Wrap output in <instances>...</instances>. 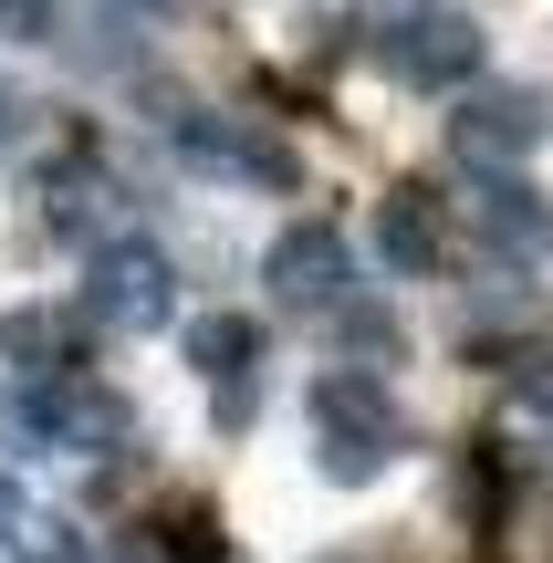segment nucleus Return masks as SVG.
Listing matches in <instances>:
<instances>
[{"label": "nucleus", "instance_id": "obj_13", "mask_svg": "<svg viewBox=\"0 0 553 563\" xmlns=\"http://www.w3.org/2000/svg\"><path fill=\"white\" fill-rule=\"evenodd\" d=\"M21 522H32V501H21V481L0 470V553H11V532H21Z\"/></svg>", "mask_w": 553, "mask_h": 563}, {"label": "nucleus", "instance_id": "obj_10", "mask_svg": "<svg viewBox=\"0 0 553 563\" xmlns=\"http://www.w3.org/2000/svg\"><path fill=\"white\" fill-rule=\"evenodd\" d=\"M471 220H480V241H501V251H543L553 241V209H543V188L522 178H480V199H471Z\"/></svg>", "mask_w": 553, "mask_h": 563}, {"label": "nucleus", "instance_id": "obj_17", "mask_svg": "<svg viewBox=\"0 0 553 563\" xmlns=\"http://www.w3.org/2000/svg\"><path fill=\"white\" fill-rule=\"evenodd\" d=\"M125 563H157V553H125Z\"/></svg>", "mask_w": 553, "mask_h": 563}, {"label": "nucleus", "instance_id": "obj_15", "mask_svg": "<svg viewBox=\"0 0 553 563\" xmlns=\"http://www.w3.org/2000/svg\"><path fill=\"white\" fill-rule=\"evenodd\" d=\"M125 11H188V0H125Z\"/></svg>", "mask_w": 553, "mask_h": 563}, {"label": "nucleus", "instance_id": "obj_7", "mask_svg": "<svg viewBox=\"0 0 553 563\" xmlns=\"http://www.w3.org/2000/svg\"><path fill=\"white\" fill-rule=\"evenodd\" d=\"M387 74L408 84V95H471L480 84V21L460 11H408L387 32Z\"/></svg>", "mask_w": 553, "mask_h": 563}, {"label": "nucleus", "instance_id": "obj_8", "mask_svg": "<svg viewBox=\"0 0 553 563\" xmlns=\"http://www.w3.org/2000/svg\"><path fill=\"white\" fill-rule=\"evenodd\" d=\"M188 365L209 376L220 428H251V397H262V323L251 313H199L188 323Z\"/></svg>", "mask_w": 553, "mask_h": 563}, {"label": "nucleus", "instance_id": "obj_14", "mask_svg": "<svg viewBox=\"0 0 553 563\" xmlns=\"http://www.w3.org/2000/svg\"><path fill=\"white\" fill-rule=\"evenodd\" d=\"M366 11H387V21H408V11H439V0H366Z\"/></svg>", "mask_w": 553, "mask_h": 563}, {"label": "nucleus", "instance_id": "obj_4", "mask_svg": "<svg viewBox=\"0 0 553 563\" xmlns=\"http://www.w3.org/2000/svg\"><path fill=\"white\" fill-rule=\"evenodd\" d=\"M543 136H553V104L533 84H471L460 115H450V157L471 167V178H512Z\"/></svg>", "mask_w": 553, "mask_h": 563}, {"label": "nucleus", "instance_id": "obj_6", "mask_svg": "<svg viewBox=\"0 0 553 563\" xmlns=\"http://www.w3.org/2000/svg\"><path fill=\"white\" fill-rule=\"evenodd\" d=\"M262 282H272L283 313H345L355 302V251H345L334 220H292L283 241L262 251Z\"/></svg>", "mask_w": 553, "mask_h": 563}, {"label": "nucleus", "instance_id": "obj_5", "mask_svg": "<svg viewBox=\"0 0 553 563\" xmlns=\"http://www.w3.org/2000/svg\"><path fill=\"white\" fill-rule=\"evenodd\" d=\"M167 146H178L199 178H230V188H303V157H292L283 136H262V125H241V115H209V104H178V115H167Z\"/></svg>", "mask_w": 553, "mask_h": 563}, {"label": "nucleus", "instance_id": "obj_3", "mask_svg": "<svg viewBox=\"0 0 553 563\" xmlns=\"http://www.w3.org/2000/svg\"><path fill=\"white\" fill-rule=\"evenodd\" d=\"M84 323L95 334H167L178 323V262L157 241H136V230L95 241V262H84Z\"/></svg>", "mask_w": 553, "mask_h": 563}, {"label": "nucleus", "instance_id": "obj_11", "mask_svg": "<svg viewBox=\"0 0 553 563\" xmlns=\"http://www.w3.org/2000/svg\"><path fill=\"white\" fill-rule=\"evenodd\" d=\"M11 563H95V543H84L74 522H53V511H32V522L11 532Z\"/></svg>", "mask_w": 553, "mask_h": 563}, {"label": "nucleus", "instance_id": "obj_16", "mask_svg": "<svg viewBox=\"0 0 553 563\" xmlns=\"http://www.w3.org/2000/svg\"><path fill=\"white\" fill-rule=\"evenodd\" d=\"M0 136H11V104H0Z\"/></svg>", "mask_w": 553, "mask_h": 563}, {"label": "nucleus", "instance_id": "obj_12", "mask_svg": "<svg viewBox=\"0 0 553 563\" xmlns=\"http://www.w3.org/2000/svg\"><path fill=\"white\" fill-rule=\"evenodd\" d=\"M104 199H115L104 178H53V230H95V220H104Z\"/></svg>", "mask_w": 553, "mask_h": 563}, {"label": "nucleus", "instance_id": "obj_9", "mask_svg": "<svg viewBox=\"0 0 553 563\" xmlns=\"http://www.w3.org/2000/svg\"><path fill=\"white\" fill-rule=\"evenodd\" d=\"M376 251H387L408 282H439V272H450V220H439L429 188H387V209H376Z\"/></svg>", "mask_w": 553, "mask_h": 563}, {"label": "nucleus", "instance_id": "obj_1", "mask_svg": "<svg viewBox=\"0 0 553 563\" xmlns=\"http://www.w3.org/2000/svg\"><path fill=\"white\" fill-rule=\"evenodd\" d=\"M125 397L95 376H11L0 386V449H21V460H104V449H125Z\"/></svg>", "mask_w": 553, "mask_h": 563}, {"label": "nucleus", "instance_id": "obj_2", "mask_svg": "<svg viewBox=\"0 0 553 563\" xmlns=\"http://www.w3.org/2000/svg\"><path fill=\"white\" fill-rule=\"evenodd\" d=\"M397 439H408V418H397L387 376H366V365H324L313 376V470L334 490H366L397 460Z\"/></svg>", "mask_w": 553, "mask_h": 563}]
</instances>
